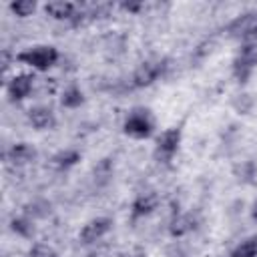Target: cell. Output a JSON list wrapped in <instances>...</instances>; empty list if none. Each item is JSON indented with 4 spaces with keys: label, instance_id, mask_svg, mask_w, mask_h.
<instances>
[{
    "label": "cell",
    "instance_id": "d6986e66",
    "mask_svg": "<svg viewBox=\"0 0 257 257\" xmlns=\"http://www.w3.org/2000/svg\"><path fill=\"white\" fill-rule=\"evenodd\" d=\"M30 257H58V253L46 243H34L30 247Z\"/></svg>",
    "mask_w": 257,
    "mask_h": 257
},
{
    "label": "cell",
    "instance_id": "9c48e42d",
    "mask_svg": "<svg viewBox=\"0 0 257 257\" xmlns=\"http://www.w3.org/2000/svg\"><path fill=\"white\" fill-rule=\"evenodd\" d=\"M44 12L54 20H74L78 6L74 2H66V0H52V2L44 4Z\"/></svg>",
    "mask_w": 257,
    "mask_h": 257
},
{
    "label": "cell",
    "instance_id": "ffe728a7",
    "mask_svg": "<svg viewBox=\"0 0 257 257\" xmlns=\"http://www.w3.org/2000/svg\"><path fill=\"white\" fill-rule=\"evenodd\" d=\"M241 40H243V44H247V46H257V24H255Z\"/></svg>",
    "mask_w": 257,
    "mask_h": 257
},
{
    "label": "cell",
    "instance_id": "9a60e30c",
    "mask_svg": "<svg viewBox=\"0 0 257 257\" xmlns=\"http://www.w3.org/2000/svg\"><path fill=\"white\" fill-rule=\"evenodd\" d=\"M60 102H62V106H64V108H78V106L84 102V94H82V90H80L78 86H74V84H72V86L64 88Z\"/></svg>",
    "mask_w": 257,
    "mask_h": 257
},
{
    "label": "cell",
    "instance_id": "7a4b0ae2",
    "mask_svg": "<svg viewBox=\"0 0 257 257\" xmlns=\"http://www.w3.org/2000/svg\"><path fill=\"white\" fill-rule=\"evenodd\" d=\"M153 128H155V120L151 116V110H147V108H133L122 124L124 135L131 139H137V141L149 139L153 135Z\"/></svg>",
    "mask_w": 257,
    "mask_h": 257
},
{
    "label": "cell",
    "instance_id": "6da1fadb",
    "mask_svg": "<svg viewBox=\"0 0 257 257\" xmlns=\"http://www.w3.org/2000/svg\"><path fill=\"white\" fill-rule=\"evenodd\" d=\"M16 60H20L22 64L32 66L34 70L44 72V70H48V68H52V66L56 64V60H58V50H56L54 46H46V44H42V46H32V48H26V50L18 52V54H16Z\"/></svg>",
    "mask_w": 257,
    "mask_h": 257
},
{
    "label": "cell",
    "instance_id": "277c9868",
    "mask_svg": "<svg viewBox=\"0 0 257 257\" xmlns=\"http://www.w3.org/2000/svg\"><path fill=\"white\" fill-rule=\"evenodd\" d=\"M255 68H257V46L243 44V48L233 60V74L239 82H247Z\"/></svg>",
    "mask_w": 257,
    "mask_h": 257
},
{
    "label": "cell",
    "instance_id": "e0dca14e",
    "mask_svg": "<svg viewBox=\"0 0 257 257\" xmlns=\"http://www.w3.org/2000/svg\"><path fill=\"white\" fill-rule=\"evenodd\" d=\"M36 10V2L34 0H16V2H10V12L18 18H26V16H32V12Z\"/></svg>",
    "mask_w": 257,
    "mask_h": 257
},
{
    "label": "cell",
    "instance_id": "5b68a950",
    "mask_svg": "<svg viewBox=\"0 0 257 257\" xmlns=\"http://www.w3.org/2000/svg\"><path fill=\"white\" fill-rule=\"evenodd\" d=\"M167 64L165 60H145L143 64H139V68L133 74V84L137 88H145L151 86L159 76H163Z\"/></svg>",
    "mask_w": 257,
    "mask_h": 257
},
{
    "label": "cell",
    "instance_id": "ba28073f",
    "mask_svg": "<svg viewBox=\"0 0 257 257\" xmlns=\"http://www.w3.org/2000/svg\"><path fill=\"white\" fill-rule=\"evenodd\" d=\"M157 207H159V195H157V193H153V191L141 193V195L133 201V205H131V217H133V221H137V219H141V217L151 215Z\"/></svg>",
    "mask_w": 257,
    "mask_h": 257
},
{
    "label": "cell",
    "instance_id": "52a82bcc",
    "mask_svg": "<svg viewBox=\"0 0 257 257\" xmlns=\"http://www.w3.org/2000/svg\"><path fill=\"white\" fill-rule=\"evenodd\" d=\"M32 86H34V76L32 74H16L10 78L8 86H6V92L10 96V100H24L30 92H32Z\"/></svg>",
    "mask_w": 257,
    "mask_h": 257
},
{
    "label": "cell",
    "instance_id": "8992f818",
    "mask_svg": "<svg viewBox=\"0 0 257 257\" xmlns=\"http://www.w3.org/2000/svg\"><path fill=\"white\" fill-rule=\"evenodd\" d=\"M112 227V221L108 217H96V219H90L86 225H82L80 233H78V241L82 245H92L96 243L98 239H102Z\"/></svg>",
    "mask_w": 257,
    "mask_h": 257
},
{
    "label": "cell",
    "instance_id": "2e32d148",
    "mask_svg": "<svg viewBox=\"0 0 257 257\" xmlns=\"http://www.w3.org/2000/svg\"><path fill=\"white\" fill-rule=\"evenodd\" d=\"M229 257H257V235L245 239L243 243H239V245L229 253Z\"/></svg>",
    "mask_w": 257,
    "mask_h": 257
},
{
    "label": "cell",
    "instance_id": "3957f363",
    "mask_svg": "<svg viewBox=\"0 0 257 257\" xmlns=\"http://www.w3.org/2000/svg\"><path fill=\"white\" fill-rule=\"evenodd\" d=\"M179 145H181V128H177V126L165 128L157 137V147H155L157 161L159 163H169L175 157V153L179 151Z\"/></svg>",
    "mask_w": 257,
    "mask_h": 257
},
{
    "label": "cell",
    "instance_id": "30bf717a",
    "mask_svg": "<svg viewBox=\"0 0 257 257\" xmlns=\"http://www.w3.org/2000/svg\"><path fill=\"white\" fill-rule=\"evenodd\" d=\"M36 157V149L28 143H16L10 147V151L6 153V159L8 163L16 165V167H22V165H28L30 161H34Z\"/></svg>",
    "mask_w": 257,
    "mask_h": 257
},
{
    "label": "cell",
    "instance_id": "ac0fdd59",
    "mask_svg": "<svg viewBox=\"0 0 257 257\" xmlns=\"http://www.w3.org/2000/svg\"><path fill=\"white\" fill-rule=\"evenodd\" d=\"M10 227L20 237H32L34 235V225H32V219L30 217H16V219H12Z\"/></svg>",
    "mask_w": 257,
    "mask_h": 257
},
{
    "label": "cell",
    "instance_id": "7402d4cb",
    "mask_svg": "<svg viewBox=\"0 0 257 257\" xmlns=\"http://www.w3.org/2000/svg\"><path fill=\"white\" fill-rule=\"evenodd\" d=\"M251 219L257 223V197H255V201H253V205H251Z\"/></svg>",
    "mask_w": 257,
    "mask_h": 257
},
{
    "label": "cell",
    "instance_id": "7c38bea8",
    "mask_svg": "<svg viewBox=\"0 0 257 257\" xmlns=\"http://www.w3.org/2000/svg\"><path fill=\"white\" fill-rule=\"evenodd\" d=\"M255 24H257V12H245V14L237 16V18L227 26V32H229V36L243 38Z\"/></svg>",
    "mask_w": 257,
    "mask_h": 257
},
{
    "label": "cell",
    "instance_id": "44dd1931",
    "mask_svg": "<svg viewBox=\"0 0 257 257\" xmlns=\"http://www.w3.org/2000/svg\"><path fill=\"white\" fill-rule=\"evenodd\" d=\"M124 10H128V12H137L139 8H141V4H133V2H124V4H120Z\"/></svg>",
    "mask_w": 257,
    "mask_h": 257
},
{
    "label": "cell",
    "instance_id": "5bb4252c",
    "mask_svg": "<svg viewBox=\"0 0 257 257\" xmlns=\"http://www.w3.org/2000/svg\"><path fill=\"white\" fill-rule=\"evenodd\" d=\"M193 227L195 225H193V217L191 215H175L173 221H171L169 231H171L173 237H183L189 231H193Z\"/></svg>",
    "mask_w": 257,
    "mask_h": 257
},
{
    "label": "cell",
    "instance_id": "4fadbf2b",
    "mask_svg": "<svg viewBox=\"0 0 257 257\" xmlns=\"http://www.w3.org/2000/svg\"><path fill=\"white\" fill-rule=\"evenodd\" d=\"M78 161H80V153H78V151H74V149L60 151V153H56V155L52 157V165H54L56 169H60V171L74 167Z\"/></svg>",
    "mask_w": 257,
    "mask_h": 257
},
{
    "label": "cell",
    "instance_id": "8fae6325",
    "mask_svg": "<svg viewBox=\"0 0 257 257\" xmlns=\"http://www.w3.org/2000/svg\"><path fill=\"white\" fill-rule=\"evenodd\" d=\"M28 120H30V124H32L34 128L46 131V128H52V126H54V112H52L48 106L38 104V106H32V108L28 110Z\"/></svg>",
    "mask_w": 257,
    "mask_h": 257
},
{
    "label": "cell",
    "instance_id": "603a6c76",
    "mask_svg": "<svg viewBox=\"0 0 257 257\" xmlns=\"http://www.w3.org/2000/svg\"><path fill=\"white\" fill-rule=\"evenodd\" d=\"M86 257H102V255H100V253H88Z\"/></svg>",
    "mask_w": 257,
    "mask_h": 257
}]
</instances>
